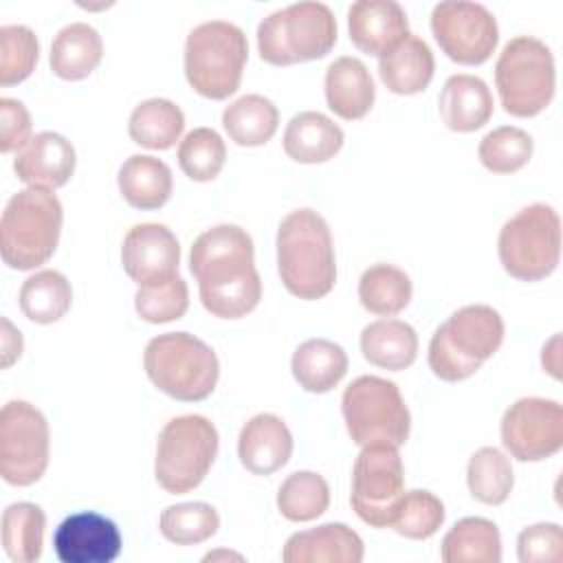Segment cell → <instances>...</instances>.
I'll return each mask as SVG.
<instances>
[{"instance_id": "1", "label": "cell", "mask_w": 563, "mask_h": 563, "mask_svg": "<svg viewBox=\"0 0 563 563\" xmlns=\"http://www.w3.org/2000/svg\"><path fill=\"white\" fill-rule=\"evenodd\" d=\"M200 301L218 319H240L262 299V279L253 262V240L238 224H218L200 233L189 253Z\"/></svg>"}, {"instance_id": "2", "label": "cell", "mask_w": 563, "mask_h": 563, "mask_svg": "<svg viewBox=\"0 0 563 563\" xmlns=\"http://www.w3.org/2000/svg\"><path fill=\"white\" fill-rule=\"evenodd\" d=\"M277 268L286 290L312 301L325 297L336 282L330 227L314 209L290 211L277 229Z\"/></svg>"}, {"instance_id": "3", "label": "cell", "mask_w": 563, "mask_h": 563, "mask_svg": "<svg viewBox=\"0 0 563 563\" xmlns=\"http://www.w3.org/2000/svg\"><path fill=\"white\" fill-rule=\"evenodd\" d=\"M62 202L53 189L26 187L13 194L0 218L2 262L15 271L46 264L62 233Z\"/></svg>"}, {"instance_id": "4", "label": "cell", "mask_w": 563, "mask_h": 563, "mask_svg": "<svg viewBox=\"0 0 563 563\" xmlns=\"http://www.w3.org/2000/svg\"><path fill=\"white\" fill-rule=\"evenodd\" d=\"M504 341V319L486 303L455 310L431 336L429 367L446 380L457 383L473 376Z\"/></svg>"}, {"instance_id": "5", "label": "cell", "mask_w": 563, "mask_h": 563, "mask_svg": "<svg viewBox=\"0 0 563 563\" xmlns=\"http://www.w3.org/2000/svg\"><path fill=\"white\" fill-rule=\"evenodd\" d=\"M147 378L167 396L198 402L211 396L220 376L216 352L189 332H165L145 345Z\"/></svg>"}, {"instance_id": "6", "label": "cell", "mask_w": 563, "mask_h": 563, "mask_svg": "<svg viewBox=\"0 0 563 563\" xmlns=\"http://www.w3.org/2000/svg\"><path fill=\"white\" fill-rule=\"evenodd\" d=\"M249 42L240 26L224 20L202 22L185 42V75L189 86L207 99H227L242 81Z\"/></svg>"}, {"instance_id": "7", "label": "cell", "mask_w": 563, "mask_h": 563, "mask_svg": "<svg viewBox=\"0 0 563 563\" xmlns=\"http://www.w3.org/2000/svg\"><path fill=\"white\" fill-rule=\"evenodd\" d=\"M336 42V20L323 2H295L266 15L257 26L264 62L290 66L325 57Z\"/></svg>"}, {"instance_id": "8", "label": "cell", "mask_w": 563, "mask_h": 563, "mask_svg": "<svg viewBox=\"0 0 563 563\" xmlns=\"http://www.w3.org/2000/svg\"><path fill=\"white\" fill-rule=\"evenodd\" d=\"M495 86L504 110L512 117H534L545 110L556 86L550 46L532 35L506 42L495 64Z\"/></svg>"}, {"instance_id": "9", "label": "cell", "mask_w": 563, "mask_h": 563, "mask_svg": "<svg viewBox=\"0 0 563 563\" xmlns=\"http://www.w3.org/2000/svg\"><path fill=\"white\" fill-rule=\"evenodd\" d=\"M497 251L504 271L521 282L548 277L561 257V220L554 207L532 202L499 231Z\"/></svg>"}, {"instance_id": "10", "label": "cell", "mask_w": 563, "mask_h": 563, "mask_svg": "<svg viewBox=\"0 0 563 563\" xmlns=\"http://www.w3.org/2000/svg\"><path fill=\"white\" fill-rule=\"evenodd\" d=\"M347 433L358 446H402L409 438L411 416L396 383L380 376L354 378L341 398Z\"/></svg>"}, {"instance_id": "11", "label": "cell", "mask_w": 563, "mask_h": 563, "mask_svg": "<svg viewBox=\"0 0 563 563\" xmlns=\"http://www.w3.org/2000/svg\"><path fill=\"white\" fill-rule=\"evenodd\" d=\"M218 455V431L205 416L172 418L156 442L154 475L172 495L194 490L209 473Z\"/></svg>"}, {"instance_id": "12", "label": "cell", "mask_w": 563, "mask_h": 563, "mask_svg": "<svg viewBox=\"0 0 563 563\" xmlns=\"http://www.w3.org/2000/svg\"><path fill=\"white\" fill-rule=\"evenodd\" d=\"M48 466V422L26 400H9L0 413V473L11 486L35 484Z\"/></svg>"}, {"instance_id": "13", "label": "cell", "mask_w": 563, "mask_h": 563, "mask_svg": "<svg viewBox=\"0 0 563 563\" xmlns=\"http://www.w3.org/2000/svg\"><path fill=\"white\" fill-rule=\"evenodd\" d=\"M405 493V471L391 444H365L352 471V508L361 521L387 528Z\"/></svg>"}, {"instance_id": "14", "label": "cell", "mask_w": 563, "mask_h": 563, "mask_svg": "<svg viewBox=\"0 0 563 563\" xmlns=\"http://www.w3.org/2000/svg\"><path fill=\"white\" fill-rule=\"evenodd\" d=\"M431 31L446 57L466 66L484 64L499 40L495 15L468 0L438 2L431 11Z\"/></svg>"}, {"instance_id": "15", "label": "cell", "mask_w": 563, "mask_h": 563, "mask_svg": "<svg viewBox=\"0 0 563 563\" xmlns=\"http://www.w3.org/2000/svg\"><path fill=\"white\" fill-rule=\"evenodd\" d=\"M501 442L519 462L554 455L563 446V407L550 398H519L504 411Z\"/></svg>"}, {"instance_id": "16", "label": "cell", "mask_w": 563, "mask_h": 563, "mask_svg": "<svg viewBox=\"0 0 563 563\" xmlns=\"http://www.w3.org/2000/svg\"><path fill=\"white\" fill-rule=\"evenodd\" d=\"M121 264L139 288L163 286L178 277V240L165 224H136L123 238Z\"/></svg>"}, {"instance_id": "17", "label": "cell", "mask_w": 563, "mask_h": 563, "mask_svg": "<svg viewBox=\"0 0 563 563\" xmlns=\"http://www.w3.org/2000/svg\"><path fill=\"white\" fill-rule=\"evenodd\" d=\"M53 550L62 563H112L121 552V532L112 519L81 510L55 528Z\"/></svg>"}, {"instance_id": "18", "label": "cell", "mask_w": 563, "mask_h": 563, "mask_svg": "<svg viewBox=\"0 0 563 563\" xmlns=\"http://www.w3.org/2000/svg\"><path fill=\"white\" fill-rule=\"evenodd\" d=\"M347 29L352 44L376 57L391 53L409 35L407 13L394 0L354 2L347 9Z\"/></svg>"}, {"instance_id": "19", "label": "cell", "mask_w": 563, "mask_h": 563, "mask_svg": "<svg viewBox=\"0 0 563 563\" xmlns=\"http://www.w3.org/2000/svg\"><path fill=\"white\" fill-rule=\"evenodd\" d=\"M75 147L57 132H37L18 150L13 169L29 187L57 189L64 187L75 172Z\"/></svg>"}, {"instance_id": "20", "label": "cell", "mask_w": 563, "mask_h": 563, "mask_svg": "<svg viewBox=\"0 0 563 563\" xmlns=\"http://www.w3.org/2000/svg\"><path fill=\"white\" fill-rule=\"evenodd\" d=\"M363 539L345 523H321L288 537L282 559L286 563H361Z\"/></svg>"}, {"instance_id": "21", "label": "cell", "mask_w": 563, "mask_h": 563, "mask_svg": "<svg viewBox=\"0 0 563 563\" xmlns=\"http://www.w3.org/2000/svg\"><path fill=\"white\" fill-rule=\"evenodd\" d=\"M292 453V435L275 413L253 416L240 431L238 455L246 471L271 475L279 471Z\"/></svg>"}, {"instance_id": "22", "label": "cell", "mask_w": 563, "mask_h": 563, "mask_svg": "<svg viewBox=\"0 0 563 563\" xmlns=\"http://www.w3.org/2000/svg\"><path fill=\"white\" fill-rule=\"evenodd\" d=\"M493 95L475 75H451L440 92L438 110L449 130L475 132L493 117Z\"/></svg>"}, {"instance_id": "23", "label": "cell", "mask_w": 563, "mask_h": 563, "mask_svg": "<svg viewBox=\"0 0 563 563\" xmlns=\"http://www.w3.org/2000/svg\"><path fill=\"white\" fill-rule=\"evenodd\" d=\"M376 88L367 66L350 55L334 59L325 70V101L328 108L345 119H363L374 106Z\"/></svg>"}, {"instance_id": "24", "label": "cell", "mask_w": 563, "mask_h": 563, "mask_svg": "<svg viewBox=\"0 0 563 563\" xmlns=\"http://www.w3.org/2000/svg\"><path fill=\"white\" fill-rule=\"evenodd\" d=\"M343 147V130L323 112L295 114L284 132V152L297 163H325Z\"/></svg>"}, {"instance_id": "25", "label": "cell", "mask_w": 563, "mask_h": 563, "mask_svg": "<svg viewBox=\"0 0 563 563\" xmlns=\"http://www.w3.org/2000/svg\"><path fill=\"white\" fill-rule=\"evenodd\" d=\"M435 70L429 44L418 35H407L391 53L378 59V75L387 90L396 95L422 92Z\"/></svg>"}, {"instance_id": "26", "label": "cell", "mask_w": 563, "mask_h": 563, "mask_svg": "<svg viewBox=\"0 0 563 563\" xmlns=\"http://www.w3.org/2000/svg\"><path fill=\"white\" fill-rule=\"evenodd\" d=\"M119 191L134 209H158L172 196V169L156 156L132 154L119 167Z\"/></svg>"}, {"instance_id": "27", "label": "cell", "mask_w": 563, "mask_h": 563, "mask_svg": "<svg viewBox=\"0 0 563 563\" xmlns=\"http://www.w3.org/2000/svg\"><path fill=\"white\" fill-rule=\"evenodd\" d=\"M103 57V42L97 29L86 22L64 26L51 44V70L66 81L86 79Z\"/></svg>"}, {"instance_id": "28", "label": "cell", "mask_w": 563, "mask_h": 563, "mask_svg": "<svg viewBox=\"0 0 563 563\" xmlns=\"http://www.w3.org/2000/svg\"><path fill=\"white\" fill-rule=\"evenodd\" d=\"M361 352L372 365L400 372L418 356V334L400 319H378L363 328Z\"/></svg>"}, {"instance_id": "29", "label": "cell", "mask_w": 563, "mask_h": 563, "mask_svg": "<svg viewBox=\"0 0 563 563\" xmlns=\"http://www.w3.org/2000/svg\"><path fill=\"white\" fill-rule=\"evenodd\" d=\"M290 369L299 387L310 394H325L345 376L347 354L334 341L310 339L295 350Z\"/></svg>"}, {"instance_id": "30", "label": "cell", "mask_w": 563, "mask_h": 563, "mask_svg": "<svg viewBox=\"0 0 563 563\" xmlns=\"http://www.w3.org/2000/svg\"><path fill=\"white\" fill-rule=\"evenodd\" d=\"M440 556L444 563H499V528L484 517H464L444 534Z\"/></svg>"}, {"instance_id": "31", "label": "cell", "mask_w": 563, "mask_h": 563, "mask_svg": "<svg viewBox=\"0 0 563 563\" xmlns=\"http://www.w3.org/2000/svg\"><path fill=\"white\" fill-rule=\"evenodd\" d=\"M279 112L275 103L262 95H244L229 103L222 112V125L229 139L242 147H257L277 132Z\"/></svg>"}, {"instance_id": "32", "label": "cell", "mask_w": 563, "mask_h": 563, "mask_svg": "<svg viewBox=\"0 0 563 563\" xmlns=\"http://www.w3.org/2000/svg\"><path fill=\"white\" fill-rule=\"evenodd\" d=\"M183 128V110L174 101L161 97L141 101L128 121L130 139L147 150H169L180 139Z\"/></svg>"}, {"instance_id": "33", "label": "cell", "mask_w": 563, "mask_h": 563, "mask_svg": "<svg viewBox=\"0 0 563 563\" xmlns=\"http://www.w3.org/2000/svg\"><path fill=\"white\" fill-rule=\"evenodd\" d=\"M46 517L37 504L18 501L2 512V545L11 561L33 563L42 556Z\"/></svg>"}, {"instance_id": "34", "label": "cell", "mask_w": 563, "mask_h": 563, "mask_svg": "<svg viewBox=\"0 0 563 563\" xmlns=\"http://www.w3.org/2000/svg\"><path fill=\"white\" fill-rule=\"evenodd\" d=\"M73 303L70 282L59 271H40L24 279L20 288V308L35 323L59 321Z\"/></svg>"}, {"instance_id": "35", "label": "cell", "mask_w": 563, "mask_h": 563, "mask_svg": "<svg viewBox=\"0 0 563 563\" xmlns=\"http://www.w3.org/2000/svg\"><path fill=\"white\" fill-rule=\"evenodd\" d=\"M358 299L374 314H398L411 299V279L398 266L374 264L358 279Z\"/></svg>"}, {"instance_id": "36", "label": "cell", "mask_w": 563, "mask_h": 563, "mask_svg": "<svg viewBox=\"0 0 563 563\" xmlns=\"http://www.w3.org/2000/svg\"><path fill=\"white\" fill-rule=\"evenodd\" d=\"M466 482L477 501L499 506L508 499L515 484L510 460L495 446H482L468 460Z\"/></svg>"}, {"instance_id": "37", "label": "cell", "mask_w": 563, "mask_h": 563, "mask_svg": "<svg viewBox=\"0 0 563 563\" xmlns=\"http://www.w3.org/2000/svg\"><path fill=\"white\" fill-rule=\"evenodd\" d=\"M328 482L314 471L290 473L277 493V508L288 521H312L328 510Z\"/></svg>"}, {"instance_id": "38", "label": "cell", "mask_w": 563, "mask_h": 563, "mask_svg": "<svg viewBox=\"0 0 563 563\" xmlns=\"http://www.w3.org/2000/svg\"><path fill=\"white\" fill-rule=\"evenodd\" d=\"M158 528L176 545H194L211 539L220 528V517L211 504L185 501L167 506L161 512Z\"/></svg>"}, {"instance_id": "39", "label": "cell", "mask_w": 563, "mask_h": 563, "mask_svg": "<svg viewBox=\"0 0 563 563\" xmlns=\"http://www.w3.org/2000/svg\"><path fill=\"white\" fill-rule=\"evenodd\" d=\"M532 136L515 125L490 130L477 147L482 165L493 174H512L521 169L532 156Z\"/></svg>"}, {"instance_id": "40", "label": "cell", "mask_w": 563, "mask_h": 563, "mask_svg": "<svg viewBox=\"0 0 563 563\" xmlns=\"http://www.w3.org/2000/svg\"><path fill=\"white\" fill-rule=\"evenodd\" d=\"M227 161V145L211 128L191 130L178 145V165L196 183L213 180Z\"/></svg>"}, {"instance_id": "41", "label": "cell", "mask_w": 563, "mask_h": 563, "mask_svg": "<svg viewBox=\"0 0 563 563\" xmlns=\"http://www.w3.org/2000/svg\"><path fill=\"white\" fill-rule=\"evenodd\" d=\"M444 521V504L429 490L402 493L391 528L407 539H429Z\"/></svg>"}, {"instance_id": "42", "label": "cell", "mask_w": 563, "mask_h": 563, "mask_svg": "<svg viewBox=\"0 0 563 563\" xmlns=\"http://www.w3.org/2000/svg\"><path fill=\"white\" fill-rule=\"evenodd\" d=\"M40 55L35 33L24 24H7L0 29V84L13 86L24 81Z\"/></svg>"}, {"instance_id": "43", "label": "cell", "mask_w": 563, "mask_h": 563, "mask_svg": "<svg viewBox=\"0 0 563 563\" xmlns=\"http://www.w3.org/2000/svg\"><path fill=\"white\" fill-rule=\"evenodd\" d=\"M134 308L147 323H167L180 319L189 308L187 282L178 275L172 282L154 288H139Z\"/></svg>"}, {"instance_id": "44", "label": "cell", "mask_w": 563, "mask_h": 563, "mask_svg": "<svg viewBox=\"0 0 563 563\" xmlns=\"http://www.w3.org/2000/svg\"><path fill=\"white\" fill-rule=\"evenodd\" d=\"M517 556L521 563L559 561L563 556V530L559 523H534L519 532Z\"/></svg>"}, {"instance_id": "45", "label": "cell", "mask_w": 563, "mask_h": 563, "mask_svg": "<svg viewBox=\"0 0 563 563\" xmlns=\"http://www.w3.org/2000/svg\"><path fill=\"white\" fill-rule=\"evenodd\" d=\"M31 141V114L22 101L0 99V150L4 154L22 150Z\"/></svg>"}, {"instance_id": "46", "label": "cell", "mask_w": 563, "mask_h": 563, "mask_svg": "<svg viewBox=\"0 0 563 563\" xmlns=\"http://www.w3.org/2000/svg\"><path fill=\"white\" fill-rule=\"evenodd\" d=\"M2 328H4V336H2V367H9L22 354V336H20L18 330H13L9 319H2Z\"/></svg>"}, {"instance_id": "47", "label": "cell", "mask_w": 563, "mask_h": 563, "mask_svg": "<svg viewBox=\"0 0 563 563\" xmlns=\"http://www.w3.org/2000/svg\"><path fill=\"white\" fill-rule=\"evenodd\" d=\"M216 559H238L240 561L242 556L240 554H231V552H209L202 561H216Z\"/></svg>"}]
</instances>
